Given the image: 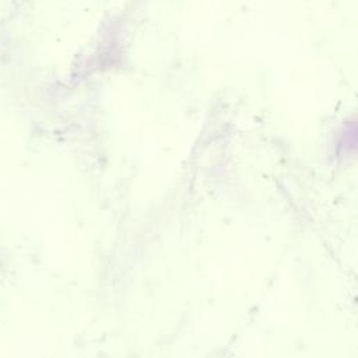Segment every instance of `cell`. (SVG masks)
<instances>
[{
	"label": "cell",
	"instance_id": "obj_1",
	"mask_svg": "<svg viewBox=\"0 0 358 358\" xmlns=\"http://www.w3.org/2000/svg\"><path fill=\"white\" fill-rule=\"evenodd\" d=\"M338 145L344 151L358 150V115L352 117L341 130Z\"/></svg>",
	"mask_w": 358,
	"mask_h": 358
}]
</instances>
